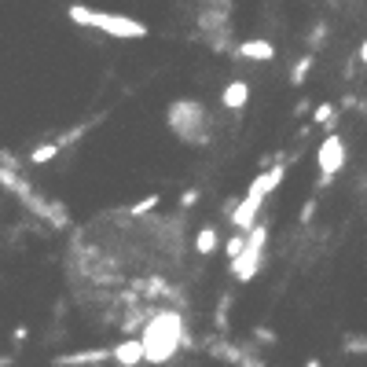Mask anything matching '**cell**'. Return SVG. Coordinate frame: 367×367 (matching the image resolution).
Returning <instances> with one entry per match:
<instances>
[{"mask_svg":"<svg viewBox=\"0 0 367 367\" xmlns=\"http://www.w3.org/2000/svg\"><path fill=\"white\" fill-rule=\"evenodd\" d=\"M231 55L235 59H250V62H268V59H275V45L265 40V37H250V40H239V45L231 48Z\"/></svg>","mask_w":367,"mask_h":367,"instance_id":"ba28073f","label":"cell"},{"mask_svg":"<svg viewBox=\"0 0 367 367\" xmlns=\"http://www.w3.org/2000/svg\"><path fill=\"white\" fill-rule=\"evenodd\" d=\"M235 367H265V363L257 360V356H250V353H243V356H239V363H235Z\"/></svg>","mask_w":367,"mask_h":367,"instance_id":"f1b7e54d","label":"cell"},{"mask_svg":"<svg viewBox=\"0 0 367 367\" xmlns=\"http://www.w3.org/2000/svg\"><path fill=\"white\" fill-rule=\"evenodd\" d=\"M265 246H268V224L261 221L257 228L246 231L239 257H235V261H228V272H231L235 283H250V279L261 272V265H265Z\"/></svg>","mask_w":367,"mask_h":367,"instance_id":"277c9868","label":"cell"},{"mask_svg":"<svg viewBox=\"0 0 367 367\" xmlns=\"http://www.w3.org/2000/svg\"><path fill=\"white\" fill-rule=\"evenodd\" d=\"M15 363V356H0V367H11Z\"/></svg>","mask_w":367,"mask_h":367,"instance_id":"d6a6232c","label":"cell"},{"mask_svg":"<svg viewBox=\"0 0 367 367\" xmlns=\"http://www.w3.org/2000/svg\"><path fill=\"white\" fill-rule=\"evenodd\" d=\"M312 67H316V55H309V52L294 62V67H290V84H294V89H301V84L309 81V70H312Z\"/></svg>","mask_w":367,"mask_h":367,"instance_id":"2e32d148","label":"cell"},{"mask_svg":"<svg viewBox=\"0 0 367 367\" xmlns=\"http://www.w3.org/2000/svg\"><path fill=\"white\" fill-rule=\"evenodd\" d=\"M323 40H327V18H319L309 30V55H316V48H323Z\"/></svg>","mask_w":367,"mask_h":367,"instance_id":"ffe728a7","label":"cell"},{"mask_svg":"<svg viewBox=\"0 0 367 367\" xmlns=\"http://www.w3.org/2000/svg\"><path fill=\"white\" fill-rule=\"evenodd\" d=\"M312 217H316V199H309L305 206H301V217H297V221H301V224H312Z\"/></svg>","mask_w":367,"mask_h":367,"instance_id":"83f0119b","label":"cell"},{"mask_svg":"<svg viewBox=\"0 0 367 367\" xmlns=\"http://www.w3.org/2000/svg\"><path fill=\"white\" fill-rule=\"evenodd\" d=\"M165 125H169V133L187 147L209 143V114H206V106L199 99H191V96L172 99L165 106Z\"/></svg>","mask_w":367,"mask_h":367,"instance_id":"7a4b0ae2","label":"cell"},{"mask_svg":"<svg viewBox=\"0 0 367 367\" xmlns=\"http://www.w3.org/2000/svg\"><path fill=\"white\" fill-rule=\"evenodd\" d=\"M243 239H246V235H239V231H235L231 239H228V243L221 246V250L228 253V261H235V257H239V250H243Z\"/></svg>","mask_w":367,"mask_h":367,"instance_id":"cb8c5ba5","label":"cell"},{"mask_svg":"<svg viewBox=\"0 0 367 367\" xmlns=\"http://www.w3.org/2000/svg\"><path fill=\"white\" fill-rule=\"evenodd\" d=\"M228 305H231V294H221V301H217V312H213V323H217L221 331H228Z\"/></svg>","mask_w":367,"mask_h":367,"instance_id":"7402d4cb","label":"cell"},{"mask_svg":"<svg viewBox=\"0 0 367 367\" xmlns=\"http://www.w3.org/2000/svg\"><path fill=\"white\" fill-rule=\"evenodd\" d=\"M199 199H202V187H187L184 195H180V209H191Z\"/></svg>","mask_w":367,"mask_h":367,"instance_id":"484cf974","label":"cell"},{"mask_svg":"<svg viewBox=\"0 0 367 367\" xmlns=\"http://www.w3.org/2000/svg\"><path fill=\"white\" fill-rule=\"evenodd\" d=\"M150 312H155V309H150V305H136L133 312H128V319L121 323V334H128V338H136V331H140L143 323L150 319Z\"/></svg>","mask_w":367,"mask_h":367,"instance_id":"9a60e30c","label":"cell"},{"mask_svg":"<svg viewBox=\"0 0 367 367\" xmlns=\"http://www.w3.org/2000/svg\"><path fill=\"white\" fill-rule=\"evenodd\" d=\"M67 18L74 26H89V30H99L106 37H118V40H140L147 37V26L133 15H118V11H96L89 4H70L67 8Z\"/></svg>","mask_w":367,"mask_h":367,"instance_id":"3957f363","label":"cell"},{"mask_svg":"<svg viewBox=\"0 0 367 367\" xmlns=\"http://www.w3.org/2000/svg\"><path fill=\"white\" fill-rule=\"evenodd\" d=\"M246 103H250V84L243 77L228 81L224 92H221V106H224V111H246Z\"/></svg>","mask_w":367,"mask_h":367,"instance_id":"30bf717a","label":"cell"},{"mask_svg":"<svg viewBox=\"0 0 367 367\" xmlns=\"http://www.w3.org/2000/svg\"><path fill=\"white\" fill-rule=\"evenodd\" d=\"M111 360L118 367H143V353H140V341L136 338H121L114 349H111Z\"/></svg>","mask_w":367,"mask_h":367,"instance_id":"8fae6325","label":"cell"},{"mask_svg":"<svg viewBox=\"0 0 367 367\" xmlns=\"http://www.w3.org/2000/svg\"><path fill=\"white\" fill-rule=\"evenodd\" d=\"M316 162H319V177H327V180H334L345 169V140H341V133L323 136V143L316 150Z\"/></svg>","mask_w":367,"mask_h":367,"instance_id":"8992f818","label":"cell"},{"mask_svg":"<svg viewBox=\"0 0 367 367\" xmlns=\"http://www.w3.org/2000/svg\"><path fill=\"white\" fill-rule=\"evenodd\" d=\"M334 111H356V114H363V99L349 92V96H341V103L334 106Z\"/></svg>","mask_w":367,"mask_h":367,"instance_id":"d4e9b609","label":"cell"},{"mask_svg":"<svg viewBox=\"0 0 367 367\" xmlns=\"http://www.w3.org/2000/svg\"><path fill=\"white\" fill-rule=\"evenodd\" d=\"M283 177H287V162H272V165L265 169V180H268V191H275L279 184H283Z\"/></svg>","mask_w":367,"mask_h":367,"instance_id":"44dd1931","label":"cell"},{"mask_svg":"<svg viewBox=\"0 0 367 367\" xmlns=\"http://www.w3.org/2000/svg\"><path fill=\"white\" fill-rule=\"evenodd\" d=\"M158 202H162V195H158V191H150L147 199H140V202L128 206V217H150V213L158 209Z\"/></svg>","mask_w":367,"mask_h":367,"instance_id":"ac0fdd59","label":"cell"},{"mask_svg":"<svg viewBox=\"0 0 367 367\" xmlns=\"http://www.w3.org/2000/svg\"><path fill=\"white\" fill-rule=\"evenodd\" d=\"M309 111H312V103H309V99H301V103H294V114H297V118H301V114H309Z\"/></svg>","mask_w":367,"mask_h":367,"instance_id":"f546056e","label":"cell"},{"mask_svg":"<svg viewBox=\"0 0 367 367\" xmlns=\"http://www.w3.org/2000/svg\"><path fill=\"white\" fill-rule=\"evenodd\" d=\"M11 341H15V345H26V341H30V327H26V323H15Z\"/></svg>","mask_w":367,"mask_h":367,"instance_id":"4316f807","label":"cell"},{"mask_svg":"<svg viewBox=\"0 0 367 367\" xmlns=\"http://www.w3.org/2000/svg\"><path fill=\"white\" fill-rule=\"evenodd\" d=\"M228 11H231L228 0H221V4H206L202 15H199V26H202L209 37H224V33H228Z\"/></svg>","mask_w":367,"mask_h":367,"instance_id":"52a82bcc","label":"cell"},{"mask_svg":"<svg viewBox=\"0 0 367 367\" xmlns=\"http://www.w3.org/2000/svg\"><path fill=\"white\" fill-rule=\"evenodd\" d=\"M217 250H221V235H217V228H213V224L199 228V231H195V253L209 257V253H217Z\"/></svg>","mask_w":367,"mask_h":367,"instance_id":"7c38bea8","label":"cell"},{"mask_svg":"<svg viewBox=\"0 0 367 367\" xmlns=\"http://www.w3.org/2000/svg\"><path fill=\"white\" fill-rule=\"evenodd\" d=\"M341 349L349 353V356H363L367 353V338L360 331H349V334H345V341H341Z\"/></svg>","mask_w":367,"mask_h":367,"instance_id":"d6986e66","label":"cell"},{"mask_svg":"<svg viewBox=\"0 0 367 367\" xmlns=\"http://www.w3.org/2000/svg\"><path fill=\"white\" fill-rule=\"evenodd\" d=\"M363 59H367V45H356V67H360Z\"/></svg>","mask_w":367,"mask_h":367,"instance_id":"1f68e13d","label":"cell"},{"mask_svg":"<svg viewBox=\"0 0 367 367\" xmlns=\"http://www.w3.org/2000/svg\"><path fill=\"white\" fill-rule=\"evenodd\" d=\"M96 121H103V114H99V118H92V121H77L74 128H67V133H59V136H55L52 143H55L59 150H62V147H70V143H77V140H81L84 133H89V128H92Z\"/></svg>","mask_w":367,"mask_h":367,"instance_id":"4fadbf2b","label":"cell"},{"mask_svg":"<svg viewBox=\"0 0 367 367\" xmlns=\"http://www.w3.org/2000/svg\"><path fill=\"white\" fill-rule=\"evenodd\" d=\"M268 195H272V191H268L265 172H257V177L250 180V187H246V195L235 202V213H231V224H235V231H239V235H246L250 228L261 224V206H265Z\"/></svg>","mask_w":367,"mask_h":367,"instance_id":"5b68a950","label":"cell"},{"mask_svg":"<svg viewBox=\"0 0 367 367\" xmlns=\"http://www.w3.org/2000/svg\"><path fill=\"white\" fill-rule=\"evenodd\" d=\"M312 121H316V125H327V133H334V128H338L334 103H316V106H312Z\"/></svg>","mask_w":367,"mask_h":367,"instance_id":"e0dca14e","label":"cell"},{"mask_svg":"<svg viewBox=\"0 0 367 367\" xmlns=\"http://www.w3.org/2000/svg\"><path fill=\"white\" fill-rule=\"evenodd\" d=\"M253 341H257V345H275V341H279V334L261 323V327H253Z\"/></svg>","mask_w":367,"mask_h":367,"instance_id":"603a6c76","label":"cell"},{"mask_svg":"<svg viewBox=\"0 0 367 367\" xmlns=\"http://www.w3.org/2000/svg\"><path fill=\"white\" fill-rule=\"evenodd\" d=\"M111 360V349H77V353H62L52 360V367H99Z\"/></svg>","mask_w":367,"mask_h":367,"instance_id":"9c48e42d","label":"cell"},{"mask_svg":"<svg viewBox=\"0 0 367 367\" xmlns=\"http://www.w3.org/2000/svg\"><path fill=\"white\" fill-rule=\"evenodd\" d=\"M305 367H323V363H319L316 356H309V360H305Z\"/></svg>","mask_w":367,"mask_h":367,"instance_id":"836d02e7","label":"cell"},{"mask_svg":"<svg viewBox=\"0 0 367 367\" xmlns=\"http://www.w3.org/2000/svg\"><path fill=\"white\" fill-rule=\"evenodd\" d=\"M184 338H187L184 312L180 309H155V312H150V319L140 327V334H136L143 363L165 367L172 356L184 349Z\"/></svg>","mask_w":367,"mask_h":367,"instance_id":"6da1fadb","label":"cell"},{"mask_svg":"<svg viewBox=\"0 0 367 367\" xmlns=\"http://www.w3.org/2000/svg\"><path fill=\"white\" fill-rule=\"evenodd\" d=\"M221 209H224V217H231V213H235V199H224V206H221Z\"/></svg>","mask_w":367,"mask_h":367,"instance_id":"4dcf8cb0","label":"cell"},{"mask_svg":"<svg viewBox=\"0 0 367 367\" xmlns=\"http://www.w3.org/2000/svg\"><path fill=\"white\" fill-rule=\"evenodd\" d=\"M55 158H59V147H55L52 140H45V143H37L23 162H30V165H48V162H55Z\"/></svg>","mask_w":367,"mask_h":367,"instance_id":"5bb4252c","label":"cell"}]
</instances>
